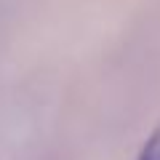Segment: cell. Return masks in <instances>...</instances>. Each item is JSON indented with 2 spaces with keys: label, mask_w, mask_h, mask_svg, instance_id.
Masks as SVG:
<instances>
[{
  "label": "cell",
  "mask_w": 160,
  "mask_h": 160,
  "mask_svg": "<svg viewBox=\"0 0 160 160\" xmlns=\"http://www.w3.org/2000/svg\"><path fill=\"white\" fill-rule=\"evenodd\" d=\"M136 160H160V126L147 136V142L142 144Z\"/></svg>",
  "instance_id": "6da1fadb"
}]
</instances>
